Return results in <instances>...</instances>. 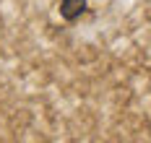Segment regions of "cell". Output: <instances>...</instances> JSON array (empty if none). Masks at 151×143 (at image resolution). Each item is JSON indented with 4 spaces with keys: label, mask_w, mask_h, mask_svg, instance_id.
<instances>
[{
    "label": "cell",
    "mask_w": 151,
    "mask_h": 143,
    "mask_svg": "<svg viewBox=\"0 0 151 143\" xmlns=\"http://www.w3.org/2000/svg\"><path fill=\"white\" fill-rule=\"evenodd\" d=\"M83 11H86V0H60V16L70 24L76 18H81Z\"/></svg>",
    "instance_id": "1"
}]
</instances>
